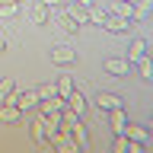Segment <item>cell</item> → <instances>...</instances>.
Segmentation results:
<instances>
[{"instance_id":"cell-1","label":"cell","mask_w":153,"mask_h":153,"mask_svg":"<svg viewBox=\"0 0 153 153\" xmlns=\"http://www.w3.org/2000/svg\"><path fill=\"white\" fill-rule=\"evenodd\" d=\"M29 128H32V137H35V143H38V147L51 150V137L57 134V128H51V124H48L42 115H38V118H32V124H29Z\"/></svg>"},{"instance_id":"cell-2","label":"cell","mask_w":153,"mask_h":153,"mask_svg":"<svg viewBox=\"0 0 153 153\" xmlns=\"http://www.w3.org/2000/svg\"><path fill=\"white\" fill-rule=\"evenodd\" d=\"M7 102H13L19 112L26 115V112H32V108L38 105V93H35V89H26V93H16V89H13V96H10Z\"/></svg>"},{"instance_id":"cell-3","label":"cell","mask_w":153,"mask_h":153,"mask_svg":"<svg viewBox=\"0 0 153 153\" xmlns=\"http://www.w3.org/2000/svg\"><path fill=\"white\" fill-rule=\"evenodd\" d=\"M29 19H32L35 26H45L48 19H51V7H48V0H32V3H29Z\"/></svg>"},{"instance_id":"cell-4","label":"cell","mask_w":153,"mask_h":153,"mask_svg":"<svg viewBox=\"0 0 153 153\" xmlns=\"http://www.w3.org/2000/svg\"><path fill=\"white\" fill-rule=\"evenodd\" d=\"M96 105H99V112H112V108H124V99L121 96H115V93H99L96 96Z\"/></svg>"},{"instance_id":"cell-5","label":"cell","mask_w":153,"mask_h":153,"mask_svg":"<svg viewBox=\"0 0 153 153\" xmlns=\"http://www.w3.org/2000/svg\"><path fill=\"white\" fill-rule=\"evenodd\" d=\"M51 61L54 64H61V67H70L76 61V51L70 45H57V48H51Z\"/></svg>"},{"instance_id":"cell-6","label":"cell","mask_w":153,"mask_h":153,"mask_svg":"<svg viewBox=\"0 0 153 153\" xmlns=\"http://www.w3.org/2000/svg\"><path fill=\"white\" fill-rule=\"evenodd\" d=\"M124 137H131V140H137V143L147 147V143L153 140V131H150V128H143V124H128V128H124Z\"/></svg>"},{"instance_id":"cell-7","label":"cell","mask_w":153,"mask_h":153,"mask_svg":"<svg viewBox=\"0 0 153 153\" xmlns=\"http://www.w3.org/2000/svg\"><path fill=\"white\" fill-rule=\"evenodd\" d=\"M108 13L118 19H128V22H134V7H131V0H115V3H108Z\"/></svg>"},{"instance_id":"cell-8","label":"cell","mask_w":153,"mask_h":153,"mask_svg":"<svg viewBox=\"0 0 153 153\" xmlns=\"http://www.w3.org/2000/svg\"><path fill=\"white\" fill-rule=\"evenodd\" d=\"M54 19H57V26L64 29L67 35H76V29H80V22H76V19L70 16V13H67L64 7H61V10H54Z\"/></svg>"},{"instance_id":"cell-9","label":"cell","mask_w":153,"mask_h":153,"mask_svg":"<svg viewBox=\"0 0 153 153\" xmlns=\"http://www.w3.org/2000/svg\"><path fill=\"white\" fill-rule=\"evenodd\" d=\"M102 29H108L112 35H124L128 29H134V22H128V19H118V16H112V13H108V19L102 22Z\"/></svg>"},{"instance_id":"cell-10","label":"cell","mask_w":153,"mask_h":153,"mask_svg":"<svg viewBox=\"0 0 153 153\" xmlns=\"http://www.w3.org/2000/svg\"><path fill=\"white\" fill-rule=\"evenodd\" d=\"M105 70L112 76H128L131 64H128V57H108V61H105Z\"/></svg>"},{"instance_id":"cell-11","label":"cell","mask_w":153,"mask_h":153,"mask_svg":"<svg viewBox=\"0 0 153 153\" xmlns=\"http://www.w3.org/2000/svg\"><path fill=\"white\" fill-rule=\"evenodd\" d=\"M64 102H67V112H74V115H80V118H83V112H86V99H83V93H80V89H74Z\"/></svg>"},{"instance_id":"cell-12","label":"cell","mask_w":153,"mask_h":153,"mask_svg":"<svg viewBox=\"0 0 153 153\" xmlns=\"http://www.w3.org/2000/svg\"><path fill=\"white\" fill-rule=\"evenodd\" d=\"M143 54H147V42H143V38H134L131 48H128V64H137Z\"/></svg>"},{"instance_id":"cell-13","label":"cell","mask_w":153,"mask_h":153,"mask_svg":"<svg viewBox=\"0 0 153 153\" xmlns=\"http://www.w3.org/2000/svg\"><path fill=\"white\" fill-rule=\"evenodd\" d=\"M22 13V3L19 0H0V16L3 19H13V16H19Z\"/></svg>"},{"instance_id":"cell-14","label":"cell","mask_w":153,"mask_h":153,"mask_svg":"<svg viewBox=\"0 0 153 153\" xmlns=\"http://www.w3.org/2000/svg\"><path fill=\"white\" fill-rule=\"evenodd\" d=\"M0 121H13L16 124V121H22V112H19L13 102H3L0 105Z\"/></svg>"},{"instance_id":"cell-15","label":"cell","mask_w":153,"mask_h":153,"mask_svg":"<svg viewBox=\"0 0 153 153\" xmlns=\"http://www.w3.org/2000/svg\"><path fill=\"white\" fill-rule=\"evenodd\" d=\"M131 7H134V22H140V19H147V16H150L153 0H131Z\"/></svg>"},{"instance_id":"cell-16","label":"cell","mask_w":153,"mask_h":153,"mask_svg":"<svg viewBox=\"0 0 153 153\" xmlns=\"http://www.w3.org/2000/svg\"><path fill=\"white\" fill-rule=\"evenodd\" d=\"M108 118H112L115 134H124V128H128V115H124V108H112V112H108Z\"/></svg>"},{"instance_id":"cell-17","label":"cell","mask_w":153,"mask_h":153,"mask_svg":"<svg viewBox=\"0 0 153 153\" xmlns=\"http://www.w3.org/2000/svg\"><path fill=\"white\" fill-rule=\"evenodd\" d=\"M137 70H140L143 80H153V61H150V54H143L140 61H137Z\"/></svg>"},{"instance_id":"cell-18","label":"cell","mask_w":153,"mask_h":153,"mask_svg":"<svg viewBox=\"0 0 153 153\" xmlns=\"http://www.w3.org/2000/svg\"><path fill=\"white\" fill-rule=\"evenodd\" d=\"M74 89H76V86H74V76H61V80H57V96H64V99H67Z\"/></svg>"},{"instance_id":"cell-19","label":"cell","mask_w":153,"mask_h":153,"mask_svg":"<svg viewBox=\"0 0 153 153\" xmlns=\"http://www.w3.org/2000/svg\"><path fill=\"white\" fill-rule=\"evenodd\" d=\"M13 89H16V83H13V76H7V80H0V105L7 102L10 96H13Z\"/></svg>"},{"instance_id":"cell-20","label":"cell","mask_w":153,"mask_h":153,"mask_svg":"<svg viewBox=\"0 0 153 153\" xmlns=\"http://www.w3.org/2000/svg\"><path fill=\"white\" fill-rule=\"evenodd\" d=\"M35 93H38V99H51V96H57V83H42V86H35Z\"/></svg>"},{"instance_id":"cell-21","label":"cell","mask_w":153,"mask_h":153,"mask_svg":"<svg viewBox=\"0 0 153 153\" xmlns=\"http://www.w3.org/2000/svg\"><path fill=\"white\" fill-rule=\"evenodd\" d=\"M67 3H83V7H93L96 0H67Z\"/></svg>"},{"instance_id":"cell-22","label":"cell","mask_w":153,"mask_h":153,"mask_svg":"<svg viewBox=\"0 0 153 153\" xmlns=\"http://www.w3.org/2000/svg\"><path fill=\"white\" fill-rule=\"evenodd\" d=\"M0 51H7V38L3 35H0Z\"/></svg>"},{"instance_id":"cell-23","label":"cell","mask_w":153,"mask_h":153,"mask_svg":"<svg viewBox=\"0 0 153 153\" xmlns=\"http://www.w3.org/2000/svg\"><path fill=\"white\" fill-rule=\"evenodd\" d=\"M150 131H153V118H150Z\"/></svg>"}]
</instances>
